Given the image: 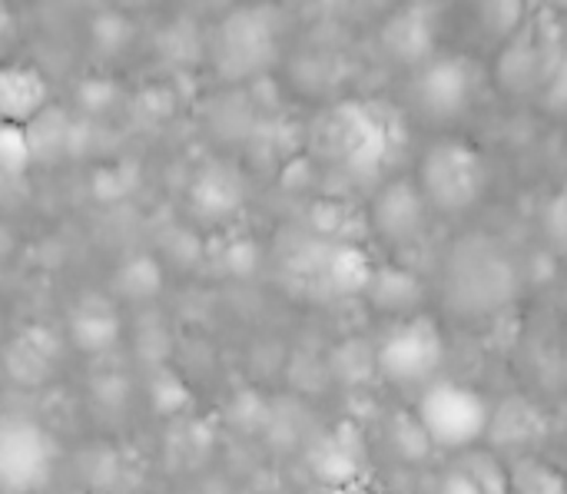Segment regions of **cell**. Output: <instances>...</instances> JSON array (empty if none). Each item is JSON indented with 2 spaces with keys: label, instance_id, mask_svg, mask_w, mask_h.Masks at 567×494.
I'll use <instances>...</instances> for the list:
<instances>
[{
  "label": "cell",
  "instance_id": "6da1fadb",
  "mask_svg": "<svg viewBox=\"0 0 567 494\" xmlns=\"http://www.w3.org/2000/svg\"><path fill=\"white\" fill-rule=\"evenodd\" d=\"M412 179L432 216L442 219L468 216L472 209L482 206L492 186V173L482 150L462 136H435L422 150Z\"/></svg>",
  "mask_w": 567,
  "mask_h": 494
},
{
  "label": "cell",
  "instance_id": "7a4b0ae2",
  "mask_svg": "<svg viewBox=\"0 0 567 494\" xmlns=\"http://www.w3.org/2000/svg\"><path fill=\"white\" fill-rule=\"evenodd\" d=\"M518 296L512 256L492 239H462L445 263L442 299L458 319H488Z\"/></svg>",
  "mask_w": 567,
  "mask_h": 494
},
{
  "label": "cell",
  "instance_id": "3957f363",
  "mask_svg": "<svg viewBox=\"0 0 567 494\" xmlns=\"http://www.w3.org/2000/svg\"><path fill=\"white\" fill-rule=\"evenodd\" d=\"M409 412L415 415L419 429L425 432L432 452L462 459V455L488 445L495 402L482 389L442 375L412 399Z\"/></svg>",
  "mask_w": 567,
  "mask_h": 494
},
{
  "label": "cell",
  "instance_id": "277c9868",
  "mask_svg": "<svg viewBox=\"0 0 567 494\" xmlns=\"http://www.w3.org/2000/svg\"><path fill=\"white\" fill-rule=\"evenodd\" d=\"M445 359H449L445 336L439 322L422 312L415 319L395 322L385 332V339L375 349V372L389 389L415 399L422 389L442 379Z\"/></svg>",
  "mask_w": 567,
  "mask_h": 494
},
{
  "label": "cell",
  "instance_id": "5b68a950",
  "mask_svg": "<svg viewBox=\"0 0 567 494\" xmlns=\"http://www.w3.org/2000/svg\"><path fill=\"white\" fill-rule=\"evenodd\" d=\"M56 439L27 415L0 412V494H50Z\"/></svg>",
  "mask_w": 567,
  "mask_h": 494
},
{
  "label": "cell",
  "instance_id": "8992f818",
  "mask_svg": "<svg viewBox=\"0 0 567 494\" xmlns=\"http://www.w3.org/2000/svg\"><path fill=\"white\" fill-rule=\"evenodd\" d=\"M432 209L425 206L412 173L385 179L369 203V226L385 249H409L425 239Z\"/></svg>",
  "mask_w": 567,
  "mask_h": 494
},
{
  "label": "cell",
  "instance_id": "52a82bcc",
  "mask_svg": "<svg viewBox=\"0 0 567 494\" xmlns=\"http://www.w3.org/2000/svg\"><path fill=\"white\" fill-rule=\"evenodd\" d=\"M50 106V83L37 66H0V123L30 130Z\"/></svg>",
  "mask_w": 567,
  "mask_h": 494
},
{
  "label": "cell",
  "instance_id": "ba28073f",
  "mask_svg": "<svg viewBox=\"0 0 567 494\" xmlns=\"http://www.w3.org/2000/svg\"><path fill=\"white\" fill-rule=\"evenodd\" d=\"M365 292H369V302H372L382 316H395L399 322H402V319L422 316L425 299H429L425 282H422L412 269H402V266L375 269V272L365 279Z\"/></svg>",
  "mask_w": 567,
  "mask_h": 494
},
{
  "label": "cell",
  "instance_id": "9c48e42d",
  "mask_svg": "<svg viewBox=\"0 0 567 494\" xmlns=\"http://www.w3.org/2000/svg\"><path fill=\"white\" fill-rule=\"evenodd\" d=\"M468 96H472V76H468V66H462L458 60L435 63L425 73L422 106L432 120L458 116L468 106Z\"/></svg>",
  "mask_w": 567,
  "mask_h": 494
},
{
  "label": "cell",
  "instance_id": "30bf717a",
  "mask_svg": "<svg viewBox=\"0 0 567 494\" xmlns=\"http://www.w3.org/2000/svg\"><path fill=\"white\" fill-rule=\"evenodd\" d=\"M508 492L512 494H567V472L551 459L528 452L508 462Z\"/></svg>",
  "mask_w": 567,
  "mask_h": 494
},
{
  "label": "cell",
  "instance_id": "8fae6325",
  "mask_svg": "<svg viewBox=\"0 0 567 494\" xmlns=\"http://www.w3.org/2000/svg\"><path fill=\"white\" fill-rule=\"evenodd\" d=\"M70 339L80 352H103L120 339V322L106 312H80L70 322Z\"/></svg>",
  "mask_w": 567,
  "mask_h": 494
},
{
  "label": "cell",
  "instance_id": "7c38bea8",
  "mask_svg": "<svg viewBox=\"0 0 567 494\" xmlns=\"http://www.w3.org/2000/svg\"><path fill=\"white\" fill-rule=\"evenodd\" d=\"M432 494H485L478 488V482L468 475V469L465 465H449V469H442V475L435 478V492Z\"/></svg>",
  "mask_w": 567,
  "mask_h": 494
},
{
  "label": "cell",
  "instance_id": "4fadbf2b",
  "mask_svg": "<svg viewBox=\"0 0 567 494\" xmlns=\"http://www.w3.org/2000/svg\"><path fill=\"white\" fill-rule=\"evenodd\" d=\"M80 494H106V492H80Z\"/></svg>",
  "mask_w": 567,
  "mask_h": 494
}]
</instances>
